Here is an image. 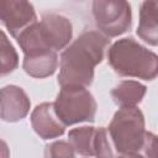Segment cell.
I'll return each instance as SVG.
<instances>
[{
	"instance_id": "4fadbf2b",
	"label": "cell",
	"mask_w": 158,
	"mask_h": 158,
	"mask_svg": "<svg viewBox=\"0 0 158 158\" xmlns=\"http://www.w3.org/2000/svg\"><path fill=\"white\" fill-rule=\"evenodd\" d=\"M96 137V127L81 126L69 131L68 142L74 152L85 157H94V146Z\"/></svg>"
},
{
	"instance_id": "30bf717a",
	"label": "cell",
	"mask_w": 158,
	"mask_h": 158,
	"mask_svg": "<svg viewBox=\"0 0 158 158\" xmlns=\"http://www.w3.org/2000/svg\"><path fill=\"white\" fill-rule=\"evenodd\" d=\"M58 67V54L54 51H33L25 53L22 68L33 78H47Z\"/></svg>"
},
{
	"instance_id": "8fae6325",
	"label": "cell",
	"mask_w": 158,
	"mask_h": 158,
	"mask_svg": "<svg viewBox=\"0 0 158 158\" xmlns=\"http://www.w3.org/2000/svg\"><path fill=\"white\" fill-rule=\"evenodd\" d=\"M157 1H144L139 10V23L137 35L141 40L151 46L158 43V27H157Z\"/></svg>"
},
{
	"instance_id": "3957f363",
	"label": "cell",
	"mask_w": 158,
	"mask_h": 158,
	"mask_svg": "<svg viewBox=\"0 0 158 158\" xmlns=\"http://www.w3.org/2000/svg\"><path fill=\"white\" fill-rule=\"evenodd\" d=\"M72 36V22L65 16L48 12L42 15L41 21L25 30L16 41L23 54L33 51L58 52L68 46Z\"/></svg>"
},
{
	"instance_id": "6da1fadb",
	"label": "cell",
	"mask_w": 158,
	"mask_h": 158,
	"mask_svg": "<svg viewBox=\"0 0 158 158\" xmlns=\"http://www.w3.org/2000/svg\"><path fill=\"white\" fill-rule=\"evenodd\" d=\"M109 44L110 40L99 31L83 32L60 54L58 84L60 86H90L94 69L104 59Z\"/></svg>"
},
{
	"instance_id": "2e32d148",
	"label": "cell",
	"mask_w": 158,
	"mask_h": 158,
	"mask_svg": "<svg viewBox=\"0 0 158 158\" xmlns=\"http://www.w3.org/2000/svg\"><path fill=\"white\" fill-rule=\"evenodd\" d=\"M44 158H74V149L67 141H54L44 147Z\"/></svg>"
},
{
	"instance_id": "277c9868",
	"label": "cell",
	"mask_w": 158,
	"mask_h": 158,
	"mask_svg": "<svg viewBox=\"0 0 158 158\" xmlns=\"http://www.w3.org/2000/svg\"><path fill=\"white\" fill-rule=\"evenodd\" d=\"M107 131L112 146L120 154L141 152L144 146L147 136L144 116L137 106L121 107L116 111Z\"/></svg>"
},
{
	"instance_id": "9a60e30c",
	"label": "cell",
	"mask_w": 158,
	"mask_h": 158,
	"mask_svg": "<svg viewBox=\"0 0 158 158\" xmlns=\"http://www.w3.org/2000/svg\"><path fill=\"white\" fill-rule=\"evenodd\" d=\"M94 157H96V158H114L112 146H111V142L109 139L107 130L105 127H96Z\"/></svg>"
},
{
	"instance_id": "9c48e42d",
	"label": "cell",
	"mask_w": 158,
	"mask_h": 158,
	"mask_svg": "<svg viewBox=\"0 0 158 158\" xmlns=\"http://www.w3.org/2000/svg\"><path fill=\"white\" fill-rule=\"evenodd\" d=\"M31 125L33 131L42 139L59 137L65 131V126L54 114L53 102H42L37 105L31 114Z\"/></svg>"
},
{
	"instance_id": "5bb4252c",
	"label": "cell",
	"mask_w": 158,
	"mask_h": 158,
	"mask_svg": "<svg viewBox=\"0 0 158 158\" xmlns=\"http://www.w3.org/2000/svg\"><path fill=\"white\" fill-rule=\"evenodd\" d=\"M19 65V56L5 35L2 30H0V78L9 75L12 73Z\"/></svg>"
},
{
	"instance_id": "7c38bea8",
	"label": "cell",
	"mask_w": 158,
	"mask_h": 158,
	"mask_svg": "<svg viewBox=\"0 0 158 158\" xmlns=\"http://www.w3.org/2000/svg\"><path fill=\"white\" fill-rule=\"evenodd\" d=\"M146 91V85L136 80H122L111 90V96L120 107H135L142 101Z\"/></svg>"
},
{
	"instance_id": "e0dca14e",
	"label": "cell",
	"mask_w": 158,
	"mask_h": 158,
	"mask_svg": "<svg viewBox=\"0 0 158 158\" xmlns=\"http://www.w3.org/2000/svg\"><path fill=\"white\" fill-rule=\"evenodd\" d=\"M0 158H10V148L5 141L0 138Z\"/></svg>"
},
{
	"instance_id": "ba28073f",
	"label": "cell",
	"mask_w": 158,
	"mask_h": 158,
	"mask_svg": "<svg viewBox=\"0 0 158 158\" xmlns=\"http://www.w3.org/2000/svg\"><path fill=\"white\" fill-rule=\"evenodd\" d=\"M31 101L25 90L17 85H6L0 89V118L6 122H17L30 111Z\"/></svg>"
},
{
	"instance_id": "5b68a950",
	"label": "cell",
	"mask_w": 158,
	"mask_h": 158,
	"mask_svg": "<svg viewBox=\"0 0 158 158\" xmlns=\"http://www.w3.org/2000/svg\"><path fill=\"white\" fill-rule=\"evenodd\" d=\"M96 109L94 96L81 86H62L53 102L54 114L64 126L94 122Z\"/></svg>"
},
{
	"instance_id": "8992f818",
	"label": "cell",
	"mask_w": 158,
	"mask_h": 158,
	"mask_svg": "<svg viewBox=\"0 0 158 158\" xmlns=\"http://www.w3.org/2000/svg\"><path fill=\"white\" fill-rule=\"evenodd\" d=\"M93 16L98 28L104 36L117 37L131 28V5L122 0H95Z\"/></svg>"
},
{
	"instance_id": "7a4b0ae2",
	"label": "cell",
	"mask_w": 158,
	"mask_h": 158,
	"mask_svg": "<svg viewBox=\"0 0 158 158\" xmlns=\"http://www.w3.org/2000/svg\"><path fill=\"white\" fill-rule=\"evenodd\" d=\"M107 62L121 77L153 80L158 74V56L132 37L112 43L107 51Z\"/></svg>"
},
{
	"instance_id": "52a82bcc",
	"label": "cell",
	"mask_w": 158,
	"mask_h": 158,
	"mask_svg": "<svg viewBox=\"0 0 158 158\" xmlns=\"http://www.w3.org/2000/svg\"><path fill=\"white\" fill-rule=\"evenodd\" d=\"M0 22L17 38L25 30L37 22L33 5L28 1H0Z\"/></svg>"
}]
</instances>
